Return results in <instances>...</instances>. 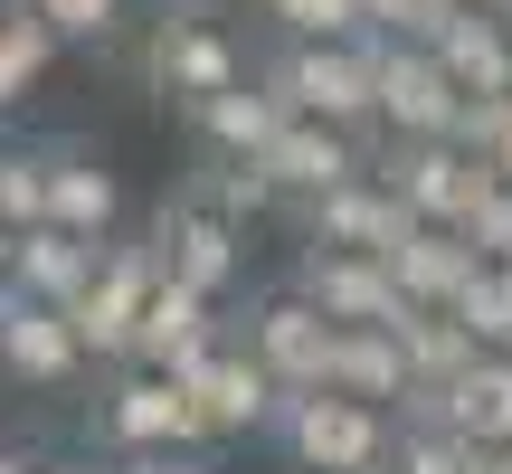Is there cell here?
Returning a JSON list of instances; mask_svg holds the SVG:
<instances>
[{
    "instance_id": "9",
    "label": "cell",
    "mask_w": 512,
    "mask_h": 474,
    "mask_svg": "<svg viewBox=\"0 0 512 474\" xmlns=\"http://www.w3.org/2000/svg\"><path fill=\"white\" fill-rule=\"evenodd\" d=\"M86 332H76L67 304H29V294H0V370L19 389H67L86 370Z\"/></svg>"
},
{
    "instance_id": "23",
    "label": "cell",
    "mask_w": 512,
    "mask_h": 474,
    "mask_svg": "<svg viewBox=\"0 0 512 474\" xmlns=\"http://www.w3.org/2000/svg\"><path fill=\"white\" fill-rule=\"evenodd\" d=\"M48 181H57V143L0 152V228H48Z\"/></svg>"
},
{
    "instance_id": "32",
    "label": "cell",
    "mask_w": 512,
    "mask_h": 474,
    "mask_svg": "<svg viewBox=\"0 0 512 474\" xmlns=\"http://www.w3.org/2000/svg\"><path fill=\"white\" fill-rule=\"evenodd\" d=\"M465 237H475V256H484V266H512V181L484 190V209L465 219Z\"/></svg>"
},
{
    "instance_id": "33",
    "label": "cell",
    "mask_w": 512,
    "mask_h": 474,
    "mask_svg": "<svg viewBox=\"0 0 512 474\" xmlns=\"http://www.w3.org/2000/svg\"><path fill=\"white\" fill-rule=\"evenodd\" d=\"M124 474H209V465H200V456H133Z\"/></svg>"
},
{
    "instance_id": "29",
    "label": "cell",
    "mask_w": 512,
    "mask_h": 474,
    "mask_svg": "<svg viewBox=\"0 0 512 474\" xmlns=\"http://www.w3.org/2000/svg\"><path fill=\"white\" fill-rule=\"evenodd\" d=\"M456 323L475 332L484 351H512V266H484L475 285H465V304H456Z\"/></svg>"
},
{
    "instance_id": "18",
    "label": "cell",
    "mask_w": 512,
    "mask_h": 474,
    "mask_svg": "<svg viewBox=\"0 0 512 474\" xmlns=\"http://www.w3.org/2000/svg\"><path fill=\"white\" fill-rule=\"evenodd\" d=\"M389 275H399V294H408V304L456 313V304H465V285L484 275V256H475V237H465V228H418L399 256H389Z\"/></svg>"
},
{
    "instance_id": "27",
    "label": "cell",
    "mask_w": 512,
    "mask_h": 474,
    "mask_svg": "<svg viewBox=\"0 0 512 474\" xmlns=\"http://www.w3.org/2000/svg\"><path fill=\"white\" fill-rule=\"evenodd\" d=\"M484 446L456 437V427H408L399 418V456H389V474H475Z\"/></svg>"
},
{
    "instance_id": "2",
    "label": "cell",
    "mask_w": 512,
    "mask_h": 474,
    "mask_svg": "<svg viewBox=\"0 0 512 474\" xmlns=\"http://www.w3.org/2000/svg\"><path fill=\"white\" fill-rule=\"evenodd\" d=\"M266 86L285 95L304 124H342V133H361V143H389V133H380V57H370V38L285 48L266 67ZM370 162H380V152H370Z\"/></svg>"
},
{
    "instance_id": "15",
    "label": "cell",
    "mask_w": 512,
    "mask_h": 474,
    "mask_svg": "<svg viewBox=\"0 0 512 474\" xmlns=\"http://www.w3.org/2000/svg\"><path fill=\"white\" fill-rule=\"evenodd\" d=\"M209 323H219V294L162 275V285H152L143 332H133V370H190L200 351H219V332H209Z\"/></svg>"
},
{
    "instance_id": "30",
    "label": "cell",
    "mask_w": 512,
    "mask_h": 474,
    "mask_svg": "<svg viewBox=\"0 0 512 474\" xmlns=\"http://www.w3.org/2000/svg\"><path fill=\"white\" fill-rule=\"evenodd\" d=\"M456 143L475 152L484 171H503V181H512V95H475L465 124H456Z\"/></svg>"
},
{
    "instance_id": "11",
    "label": "cell",
    "mask_w": 512,
    "mask_h": 474,
    "mask_svg": "<svg viewBox=\"0 0 512 474\" xmlns=\"http://www.w3.org/2000/svg\"><path fill=\"white\" fill-rule=\"evenodd\" d=\"M10 294H29V304H86L95 275H105L114 237H76V228H10Z\"/></svg>"
},
{
    "instance_id": "22",
    "label": "cell",
    "mask_w": 512,
    "mask_h": 474,
    "mask_svg": "<svg viewBox=\"0 0 512 474\" xmlns=\"http://www.w3.org/2000/svg\"><path fill=\"white\" fill-rule=\"evenodd\" d=\"M399 342H408V370H418V389H456L465 370L484 361V342H475V332H465L456 313H427V304L399 323Z\"/></svg>"
},
{
    "instance_id": "37",
    "label": "cell",
    "mask_w": 512,
    "mask_h": 474,
    "mask_svg": "<svg viewBox=\"0 0 512 474\" xmlns=\"http://www.w3.org/2000/svg\"><path fill=\"white\" fill-rule=\"evenodd\" d=\"M494 19H503V29H512V0H503V10H494Z\"/></svg>"
},
{
    "instance_id": "14",
    "label": "cell",
    "mask_w": 512,
    "mask_h": 474,
    "mask_svg": "<svg viewBox=\"0 0 512 474\" xmlns=\"http://www.w3.org/2000/svg\"><path fill=\"white\" fill-rule=\"evenodd\" d=\"M266 171H275V190L304 209V200H323V190L361 181V171H370V143H361V133H342V124H304V114H294V124L275 133Z\"/></svg>"
},
{
    "instance_id": "25",
    "label": "cell",
    "mask_w": 512,
    "mask_h": 474,
    "mask_svg": "<svg viewBox=\"0 0 512 474\" xmlns=\"http://www.w3.org/2000/svg\"><path fill=\"white\" fill-rule=\"evenodd\" d=\"M275 29H285V48H332V38H370L361 0H266Z\"/></svg>"
},
{
    "instance_id": "19",
    "label": "cell",
    "mask_w": 512,
    "mask_h": 474,
    "mask_svg": "<svg viewBox=\"0 0 512 474\" xmlns=\"http://www.w3.org/2000/svg\"><path fill=\"white\" fill-rule=\"evenodd\" d=\"M124 219V181H114L95 152L57 143V181H48V228H76V237H114Z\"/></svg>"
},
{
    "instance_id": "4",
    "label": "cell",
    "mask_w": 512,
    "mask_h": 474,
    "mask_svg": "<svg viewBox=\"0 0 512 474\" xmlns=\"http://www.w3.org/2000/svg\"><path fill=\"white\" fill-rule=\"evenodd\" d=\"M95 427H105V446H124V456H190V446L209 437L190 380H171V370H124V380L105 389V408H95Z\"/></svg>"
},
{
    "instance_id": "1",
    "label": "cell",
    "mask_w": 512,
    "mask_h": 474,
    "mask_svg": "<svg viewBox=\"0 0 512 474\" xmlns=\"http://www.w3.org/2000/svg\"><path fill=\"white\" fill-rule=\"evenodd\" d=\"M275 446L294 456V474H389V456H399V408L342 399V389H285Z\"/></svg>"
},
{
    "instance_id": "28",
    "label": "cell",
    "mask_w": 512,
    "mask_h": 474,
    "mask_svg": "<svg viewBox=\"0 0 512 474\" xmlns=\"http://www.w3.org/2000/svg\"><path fill=\"white\" fill-rule=\"evenodd\" d=\"M370 38H408V48H437L446 29L465 19V0H361Z\"/></svg>"
},
{
    "instance_id": "12",
    "label": "cell",
    "mask_w": 512,
    "mask_h": 474,
    "mask_svg": "<svg viewBox=\"0 0 512 474\" xmlns=\"http://www.w3.org/2000/svg\"><path fill=\"white\" fill-rule=\"evenodd\" d=\"M152 285H162V247H114L105 256L95 294L76 304V332H86L95 361H133V332H143V313H152Z\"/></svg>"
},
{
    "instance_id": "34",
    "label": "cell",
    "mask_w": 512,
    "mask_h": 474,
    "mask_svg": "<svg viewBox=\"0 0 512 474\" xmlns=\"http://www.w3.org/2000/svg\"><path fill=\"white\" fill-rule=\"evenodd\" d=\"M0 474H114V465H38V456H10Z\"/></svg>"
},
{
    "instance_id": "35",
    "label": "cell",
    "mask_w": 512,
    "mask_h": 474,
    "mask_svg": "<svg viewBox=\"0 0 512 474\" xmlns=\"http://www.w3.org/2000/svg\"><path fill=\"white\" fill-rule=\"evenodd\" d=\"M475 474H512V446H484V465Z\"/></svg>"
},
{
    "instance_id": "10",
    "label": "cell",
    "mask_w": 512,
    "mask_h": 474,
    "mask_svg": "<svg viewBox=\"0 0 512 474\" xmlns=\"http://www.w3.org/2000/svg\"><path fill=\"white\" fill-rule=\"evenodd\" d=\"M171 380H190V399H200L209 437H256V427L285 418V380H275L256 351H200V361L171 370Z\"/></svg>"
},
{
    "instance_id": "36",
    "label": "cell",
    "mask_w": 512,
    "mask_h": 474,
    "mask_svg": "<svg viewBox=\"0 0 512 474\" xmlns=\"http://www.w3.org/2000/svg\"><path fill=\"white\" fill-rule=\"evenodd\" d=\"M465 10H503V0H465Z\"/></svg>"
},
{
    "instance_id": "24",
    "label": "cell",
    "mask_w": 512,
    "mask_h": 474,
    "mask_svg": "<svg viewBox=\"0 0 512 474\" xmlns=\"http://www.w3.org/2000/svg\"><path fill=\"white\" fill-rule=\"evenodd\" d=\"M57 48H67V38H57L48 19L29 10V0H10V19H0V95L19 105V95L48 76V57H57Z\"/></svg>"
},
{
    "instance_id": "21",
    "label": "cell",
    "mask_w": 512,
    "mask_h": 474,
    "mask_svg": "<svg viewBox=\"0 0 512 474\" xmlns=\"http://www.w3.org/2000/svg\"><path fill=\"white\" fill-rule=\"evenodd\" d=\"M437 67L456 76L465 95H512V29L494 10H465L456 29L437 38Z\"/></svg>"
},
{
    "instance_id": "6",
    "label": "cell",
    "mask_w": 512,
    "mask_h": 474,
    "mask_svg": "<svg viewBox=\"0 0 512 474\" xmlns=\"http://www.w3.org/2000/svg\"><path fill=\"white\" fill-rule=\"evenodd\" d=\"M370 171H380V181L399 190V200L418 209L427 228H465V219L484 209V190L503 181V171H484L465 143H389Z\"/></svg>"
},
{
    "instance_id": "5",
    "label": "cell",
    "mask_w": 512,
    "mask_h": 474,
    "mask_svg": "<svg viewBox=\"0 0 512 474\" xmlns=\"http://www.w3.org/2000/svg\"><path fill=\"white\" fill-rule=\"evenodd\" d=\"M294 294L323 304L342 332H399L408 313H418L380 256H351V247H304V256H294Z\"/></svg>"
},
{
    "instance_id": "8",
    "label": "cell",
    "mask_w": 512,
    "mask_h": 474,
    "mask_svg": "<svg viewBox=\"0 0 512 474\" xmlns=\"http://www.w3.org/2000/svg\"><path fill=\"white\" fill-rule=\"evenodd\" d=\"M247 351H256V361H266L285 389H332V351H342V323L285 285V294H266V304L247 313Z\"/></svg>"
},
{
    "instance_id": "13",
    "label": "cell",
    "mask_w": 512,
    "mask_h": 474,
    "mask_svg": "<svg viewBox=\"0 0 512 474\" xmlns=\"http://www.w3.org/2000/svg\"><path fill=\"white\" fill-rule=\"evenodd\" d=\"M152 86L181 95V105L200 114L209 95L247 86V57H238V38L209 29V19H162V38H152Z\"/></svg>"
},
{
    "instance_id": "17",
    "label": "cell",
    "mask_w": 512,
    "mask_h": 474,
    "mask_svg": "<svg viewBox=\"0 0 512 474\" xmlns=\"http://www.w3.org/2000/svg\"><path fill=\"white\" fill-rule=\"evenodd\" d=\"M190 124H200L209 162H266V152H275V133L294 124V105H285V95L266 86V76H247V86L209 95V105L190 114Z\"/></svg>"
},
{
    "instance_id": "26",
    "label": "cell",
    "mask_w": 512,
    "mask_h": 474,
    "mask_svg": "<svg viewBox=\"0 0 512 474\" xmlns=\"http://www.w3.org/2000/svg\"><path fill=\"white\" fill-rule=\"evenodd\" d=\"M190 200H200V209H219V219H266L285 190H275V171H266V162H219L200 190H190Z\"/></svg>"
},
{
    "instance_id": "7",
    "label": "cell",
    "mask_w": 512,
    "mask_h": 474,
    "mask_svg": "<svg viewBox=\"0 0 512 474\" xmlns=\"http://www.w3.org/2000/svg\"><path fill=\"white\" fill-rule=\"evenodd\" d=\"M418 228H427V219L380 181V171H361V181H342V190H323V200H304V247H351V256H380V266H389V256H399Z\"/></svg>"
},
{
    "instance_id": "20",
    "label": "cell",
    "mask_w": 512,
    "mask_h": 474,
    "mask_svg": "<svg viewBox=\"0 0 512 474\" xmlns=\"http://www.w3.org/2000/svg\"><path fill=\"white\" fill-rule=\"evenodd\" d=\"M332 389H342V399H370V408H408V389H418L408 342H399V332H342V351H332Z\"/></svg>"
},
{
    "instance_id": "31",
    "label": "cell",
    "mask_w": 512,
    "mask_h": 474,
    "mask_svg": "<svg viewBox=\"0 0 512 474\" xmlns=\"http://www.w3.org/2000/svg\"><path fill=\"white\" fill-rule=\"evenodd\" d=\"M38 19H48L57 38H114V19H124V0H29Z\"/></svg>"
},
{
    "instance_id": "3",
    "label": "cell",
    "mask_w": 512,
    "mask_h": 474,
    "mask_svg": "<svg viewBox=\"0 0 512 474\" xmlns=\"http://www.w3.org/2000/svg\"><path fill=\"white\" fill-rule=\"evenodd\" d=\"M370 57H380V133H389V143H456V124H465L475 95L437 67V48L370 38Z\"/></svg>"
},
{
    "instance_id": "16",
    "label": "cell",
    "mask_w": 512,
    "mask_h": 474,
    "mask_svg": "<svg viewBox=\"0 0 512 474\" xmlns=\"http://www.w3.org/2000/svg\"><path fill=\"white\" fill-rule=\"evenodd\" d=\"M152 247H162V275H181V285H200V294L238 285V219H219V209H200V200L162 209Z\"/></svg>"
}]
</instances>
